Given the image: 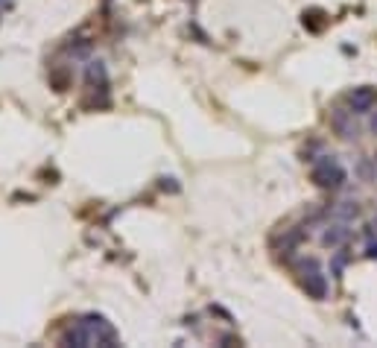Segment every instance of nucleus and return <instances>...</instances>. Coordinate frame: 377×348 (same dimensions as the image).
<instances>
[{"mask_svg":"<svg viewBox=\"0 0 377 348\" xmlns=\"http://www.w3.org/2000/svg\"><path fill=\"white\" fill-rule=\"evenodd\" d=\"M310 164H313L310 179H313L316 187H322V190H340L348 182L345 167L336 161L333 156H319V159H313Z\"/></svg>","mask_w":377,"mask_h":348,"instance_id":"nucleus-1","label":"nucleus"},{"mask_svg":"<svg viewBox=\"0 0 377 348\" xmlns=\"http://www.w3.org/2000/svg\"><path fill=\"white\" fill-rule=\"evenodd\" d=\"M295 273H299V281L304 287V293L316 302L328 299V275L322 273V263L316 258H302L295 263Z\"/></svg>","mask_w":377,"mask_h":348,"instance_id":"nucleus-2","label":"nucleus"},{"mask_svg":"<svg viewBox=\"0 0 377 348\" xmlns=\"http://www.w3.org/2000/svg\"><path fill=\"white\" fill-rule=\"evenodd\" d=\"M357 114L351 111V108H330V114H328V120H330V129L340 135L342 141H357L360 138V126H357Z\"/></svg>","mask_w":377,"mask_h":348,"instance_id":"nucleus-3","label":"nucleus"},{"mask_svg":"<svg viewBox=\"0 0 377 348\" xmlns=\"http://www.w3.org/2000/svg\"><path fill=\"white\" fill-rule=\"evenodd\" d=\"M345 106L354 114H369L377 106V88L374 85H357L345 94Z\"/></svg>","mask_w":377,"mask_h":348,"instance_id":"nucleus-4","label":"nucleus"},{"mask_svg":"<svg viewBox=\"0 0 377 348\" xmlns=\"http://www.w3.org/2000/svg\"><path fill=\"white\" fill-rule=\"evenodd\" d=\"M348 237H351V228H348V223H342V220H333V223H328L325 225V231H322V246L325 249H340V246H345L348 243Z\"/></svg>","mask_w":377,"mask_h":348,"instance_id":"nucleus-5","label":"nucleus"},{"mask_svg":"<svg viewBox=\"0 0 377 348\" xmlns=\"http://www.w3.org/2000/svg\"><path fill=\"white\" fill-rule=\"evenodd\" d=\"M360 214H363V208H360V202H357V199L336 202L333 211H330V217H333V220H342V223H354Z\"/></svg>","mask_w":377,"mask_h":348,"instance_id":"nucleus-6","label":"nucleus"},{"mask_svg":"<svg viewBox=\"0 0 377 348\" xmlns=\"http://www.w3.org/2000/svg\"><path fill=\"white\" fill-rule=\"evenodd\" d=\"M357 176L363 182H377V159H360L357 164Z\"/></svg>","mask_w":377,"mask_h":348,"instance_id":"nucleus-7","label":"nucleus"},{"mask_svg":"<svg viewBox=\"0 0 377 348\" xmlns=\"http://www.w3.org/2000/svg\"><path fill=\"white\" fill-rule=\"evenodd\" d=\"M369 132L377 135V111H374V108L369 111Z\"/></svg>","mask_w":377,"mask_h":348,"instance_id":"nucleus-8","label":"nucleus"},{"mask_svg":"<svg viewBox=\"0 0 377 348\" xmlns=\"http://www.w3.org/2000/svg\"><path fill=\"white\" fill-rule=\"evenodd\" d=\"M366 255H369V258H377V243L369 246V252H366Z\"/></svg>","mask_w":377,"mask_h":348,"instance_id":"nucleus-9","label":"nucleus"}]
</instances>
